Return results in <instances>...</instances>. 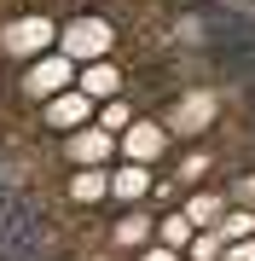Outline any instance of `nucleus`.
<instances>
[{"instance_id": "f257e3e1", "label": "nucleus", "mask_w": 255, "mask_h": 261, "mask_svg": "<svg viewBox=\"0 0 255 261\" xmlns=\"http://www.w3.org/2000/svg\"><path fill=\"white\" fill-rule=\"evenodd\" d=\"M0 261H41V221L29 203L0 209Z\"/></svg>"}]
</instances>
